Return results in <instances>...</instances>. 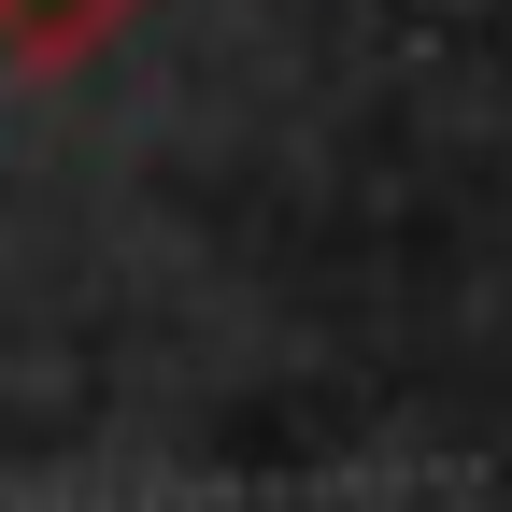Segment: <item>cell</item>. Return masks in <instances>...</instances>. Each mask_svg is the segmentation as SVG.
Here are the masks:
<instances>
[{
  "mask_svg": "<svg viewBox=\"0 0 512 512\" xmlns=\"http://www.w3.org/2000/svg\"><path fill=\"white\" fill-rule=\"evenodd\" d=\"M143 0H0V43L29 57V72H57V57H86V43H114Z\"/></svg>",
  "mask_w": 512,
  "mask_h": 512,
  "instance_id": "cell-1",
  "label": "cell"
}]
</instances>
